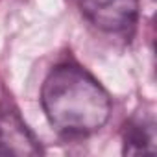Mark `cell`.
I'll return each instance as SVG.
<instances>
[{
	"label": "cell",
	"mask_w": 157,
	"mask_h": 157,
	"mask_svg": "<svg viewBox=\"0 0 157 157\" xmlns=\"http://www.w3.org/2000/svg\"><path fill=\"white\" fill-rule=\"evenodd\" d=\"M80 8L96 28L118 33L135 24L139 0H80Z\"/></svg>",
	"instance_id": "obj_3"
},
{
	"label": "cell",
	"mask_w": 157,
	"mask_h": 157,
	"mask_svg": "<svg viewBox=\"0 0 157 157\" xmlns=\"http://www.w3.org/2000/svg\"><path fill=\"white\" fill-rule=\"evenodd\" d=\"M43 153L39 140L30 131L19 111L0 102V155L4 157H28Z\"/></svg>",
	"instance_id": "obj_2"
},
{
	"label": "cell",
	"mask_w": 157,
	"mask_h": 157,
	"mask_svg": "<svg viewBox=\"0 0 157 157\" xmlns=\"http://www.w3.org/2000/svg\"><path fill=\"white\" fill-rule=\"evenodd\" d=\"M48 122L67 135H89L104 128L111 115L107 91L82 67L63 63L50 70L41 89Z\"/></svg>",
	"instance_id": "obj_1"
},
{
	"label": "cell",
	"mask_w": 157,
	"mask_h": 157,
	"mask_svg": "<svg viewBox=\"0 0 157 157\" xmlns=\"http://www.w3.org/2000/svg\"><path fill=\"white\" fill-rule=\"evenodd\" d=\"M124 153L126 155H140V153H155V124L151 118H133L124 128Z\"/></svg>",
	"instance_id": "obj_4"
}]
</instances>
